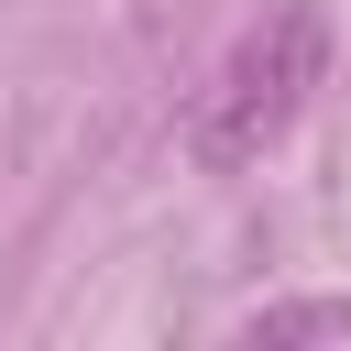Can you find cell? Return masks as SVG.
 <instances>
[{"label": "cell", "instance_id": "6da1fadb", "mask_svg": "<svg viewBox=\"0 0 351 351\" xmlns=\"http://www.w3.org/2000/svg\"><path fill=\"white\" fill-rule=\"evenodd\" d=\"M318 66H329V22H318L307 0L274 11L263 33H241V55L219 66V88L197 99V154H208V165H252V154L307 110Z\"/></svg>", "mask_w": 351, "mask_h": 351}, {"label": "cell", "instance_id": "7a4b0ae2", "mask_svg": "<svg viewBox=\"0 0 351 351\" xmlns=\"http://www.w3.org/2000/svg\"><path fill=\"white\" fill-rule=\"evenodd\" d=\"M296 329H329V340H351V307H274V318H263V340H296Z\"/></svg>", "mask_w": 351, "mask_h": 351}]
</instances>
